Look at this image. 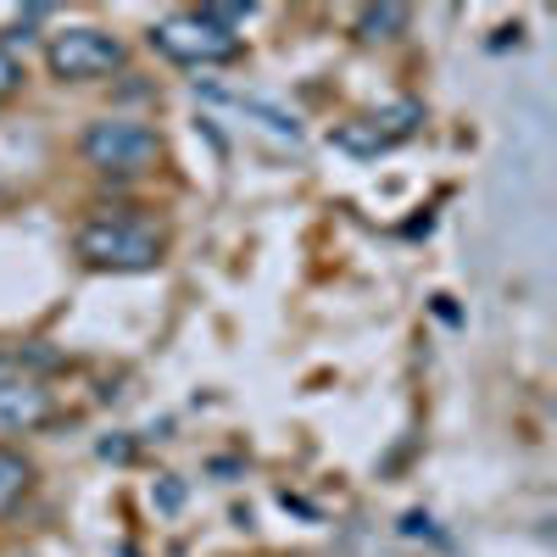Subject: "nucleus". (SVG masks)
Wrapping results in <instances>:
<instances>
[{
	"label": "nucleus",
	"mask_w": 557,
	"mask_h": 557,
	"mask_svg": "<svg viewBox=\"0 0 557 557\" xmlns=\"http://www.w3.org/2000/svg\"><path fill=\"white\" fill-rule=\"evenodd\" d=\"M78 151L89 168H101V173H146L157 157H162V139L157 128L146 123H134V117H101V123H89L84 139H78Z\"/></svg>",
	"instance_id": "nucleus-1"
},
{
	"label": "nucleus",
	"mask_w": 557,
	"mask_h": 557,
	"mask_svg": "<svg viewBox=\"0 0 557 557\" xmlns=\"http://www.w3.org/2000/svg\"><path fill=\"white\" fill-rule=\"evenodd\" d=\"M78 257L89 268H112V273H146L162 262V240L139 223L123 218H96L78 228Z\"/></svg>",
	"instance_id": "nucleus-2"
},
{
	"label": "nucleus",
	"mask_w": 557,
	"mask_h": 557,
	"mask_svg": "<svg viewBox=\"0 0 557 557\" xmlns=\"http://www.w3.org/2000/svg\"><path fill=\"white\" fill-rule=\"evenodd\" d=\"M151 45H157L168 62H178V67H218V62H235V57H240V39L223 34V28H212L201 12L162 17V23L151 28Z\"/></svg>",
	"instance_id": "nucleus-3"
},
{
	"label": "nucleus",
	"mask_w": 557,
	"mask_h": 557,
	"mask_svg": "<svg viewBox=\"0 0 557 557\" xmlns=\"http://www.w3.org/2000/svg\"><path fill=\"white\" fill-rule=\"evenodd\" d=\"M123 57H128L123 39L107 34V28H89V23H78V28H67L45 45V62H51L57 78H107V73L123 67Z\"/></svg>",
	"instance_id": "nucleus-4"
},
{
	"label": "nucleus",
	"mask_w": 557,
	"mask_h": 557,
	"mask_svg": "<svg viewBox=\"0 0 557 557\" xmlns=\"http://www.w3.org/2000/svg\"><path fill=\"white\" fill-rule=\"evenodd\" d=\"M51 418V391L39 380H12L0 385V430L7 435H23V430H39Z\"/></svg>",
	"instance_id": "nucleus-5"
},
{
	"label": "nucleus",
	"mask_w": 557,
	"mask_h": 557,
	"mask_svg": "<svg viewBox=\"0 0 557 557\" xmlns=\"http://www.w3.org/2000/svg\"><path fill=\"white\" fill-rule=\"evenodd\" d=\"M28 485H34L28 457H23V451H12V446H0V513H7V507H17Z\"/></svg>",
	"instance_id": "nucleus-6"
},
{
	"label": "nucleus",
	"mask_w": 557,
	"mask_h": 557,
	"mask_svg": "<svg viewBox=\"0 0 557 557\" xmlns=\"http://www.w3.org/2000/svg\"><path fill=\"white\" fill-rule=\"evenodd\" d=\"M335 146H341L346 157H380V151H391V139L368 123V117H351V123L335 128Z\"/></svg>",
	"instance_id": "nucleus-7"
},
{
	"label": "nucleus",
	"mask_w": 557,
	"mask_h": 557,
	"mask_svg": "<svg viewBox=\"0 0 557 557\" xmlns=\"http://www.w3.org/2000/svg\"><path fill=\"white\" fill-rule=\"evenodd\" d=\"M407 28V7H362L357 12V39H396Z\"/></svg>",
	"instance_id": "nucleus-8"
},
{
	"label": "nucleus",
	"mask_w": 557,
	"mask_h": 557,
	"mask_svg": "<svg viewBox=\"0 0 557 557\" xmlns=\"http://www.w3.org/2000/svg\"><path fill=\"white\" fill-rule=\"evenodd\" d=\"M368 123H374L385 139H407L418 123H424V107H418V101H396V107H385L380 117H368Z\"/></svg>",
	"instance_id": "nucleus-9"
},
{
	"label": "nucleus",
	"mask_w": 557,
	"mask_h": 557,
	"mask_svg": "<svg viewBox=\"0 0 557 557\" xmlns=\"http://www.w3.org/2000/svg\"><path fill=\"white\" fill-rule=\"evenodd\" d=\"M151 502L162 507V513H178V507H184V480H173V474H162V480L151 485Z\"/></svg>",
	"instance_id": "nucleus-10"
},
{
	"label": "nucleus",
	"mask_w": 557,
	"mask_h": 557,
	"mask_svg": "<svg viewBox=\"0 0 557 557\" xmlns=\"http://www.w3.org/2000/svg\"><path fill=\"white\" fill-rule=\"evenodd\" d=\"M17 84H23V67H17V57H7V51H0V101H7Z\"/></svg>",
	"instance_id": "nucleus-11"
},
{
	"label": "nucleus",
	"mask_w": 557,
	"mask_h": 557,
	"mask_svg": "<svg viewBox=\"0 0 557 557\" xmlns=\"http://www.w3.org/2000/svg\"><path fill=\"white\" fill-rule=\"evenodd\" d=\"M96 451H101L107 462H128V457H134V441H123V435H107Z\"/></svg>",
	"instance_id": "nucleus-12"
}]
</instances>
